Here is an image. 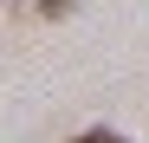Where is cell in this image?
Returning <instances> with one entry per match:
<instances>
[{
	"instance_id": "cell-1",
	"label": "cell",
	"mask_w": 149,
	"mask_h": 143,
	"mask_svg": "<svg viewBox=\"0 0 149 143\" xmlns=\"http://www.w3.org/2000/svg\"><path fill=\"white\" fill-rule=\"evenodd\" d=\"M71 7H78V0H39V13H45V20H58V13H71Z\"/></svg>"
},
{
	"instance_id": "cell-2",
	"label": "cell",
	"mask_w": 149,
	"mask_h": 143,
	"mask_svg": "<svg viewBox=\"0 0 149 143\" xmlns=\"http://www.w3.org/2000/svg\"><path fill=\"white\" fill-rule=\"evenodd\" d=\"M78 143H123V137H117V130H84Z\"/></svg>"
}]
</instances>
